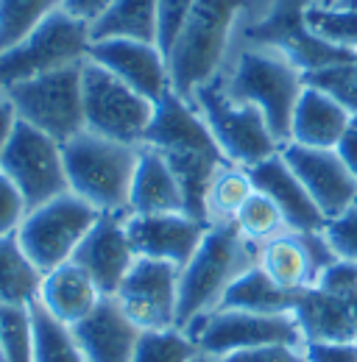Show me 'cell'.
Masks as SVG:
<instances>
[{
    "mask_svg": "<svg viewBox=\"0 0 357 362\" xmlns=\"http://www.w3.org/2000/svg\"><path fill=\"white\" fill-rule=\"evenodd\" d=\"M142 145L154 148L174 170L184 192L187 215H193L201 223H210L207 218L210 184L223 165H229V159L223 156L193 100L181 98L174 90L165 92L154 106V120L145 132Z\"/></svg>",
    "mask_w": 357,
    "mask_h": 362,
    "instance_id": "1",
    "label": "cell"
},
{
    "mask_svg": "<svg viewBox=\"0 0 357 362\" xmlns=\"http://www.w3.org/2000/svg\"><path fill=\"white\" fill-rule=\"evenodd\" d=\"M246 170L254 181V189H260L279 206L288 231H321L327 226V218L315 206L305 184L296 179L290 165L282 159V153H273Z\"/></svg>",
    "mask_w": 357,
    "mask_h": 362,
    "instance_id": "20",
    "label": "cell"
},
{
    "mask_svg": "<svg viewBox=\"0 0 357 362\" xmlns=\"http://www.w3.org/2000/svg\"><path fill=\"white\" fill-rule=\"evenodd\" d=\"M81 95L87 132L123 145H142L154 120V100L142 98L89 59L81 64Z\"/></svg>",
    "mask_w": 357,
    "mask_h": 362,
    "instance_id": "9",
    "label": "cell"
},
{
    "mask_svg": "<svg viewBox=\"0 0 357 362\" xmlns=\"http://www.w3.org/2000/svg\"><path fill=\"white\" fill-rule=\"evenodd\" d=\"M115 298L142 332L171 329L176 326L178 310V268L171 262L137 257Z\"/></svg>",
    "mask_w": 357,
    "mask_h": 362,
    "instance_id": "14",
    "label": "cell"
},
{
    "mask_svg": "<svg viewBox=\"0 0 357 362\" xmlns=\"http://www.w3.org/2000/svg\"><path fill=\"white\" fill-rule=\"evenodd\" d=\"M101 298H103V293L98 290L92 276L70 259L42 276L37 304L47 315L62 320L64 326H76L98 307Z\"/></svg>",
    "mask_w": 357,
    "mask_h": 362,
    "instance_id": "22",
    "label": "cell"
},
{
    "mask_svg": "<svg viewBox=\"0 0 357 362\" xmlns=\"http://www.w3.org/2000/svg\"><path fill=\"white\" fill-rule=\"evenodd\" d=\"M251 192H254V181H251L246 168L232 165V162L223 165L221 170L215 173V179L210 184V195H207V218H210V223L234 221V215L251 198Z\"/></svg>",
    "mask_w": 357,
    "mask_h": 362,
    "instance_id": "29",
    "label": "cell"
},
{
    "mask_svg": "<svg viewBox=\"0 0 357 362\" xmlns=\"http://www.w3.org/2000/svg\"><path fill=\"white\" fill-rule=\"evenodd\" d=\"M196 357H198L196 340L184 329L171 326V329L142 332L132 362H196Z\"/></svg>",
    "mask_w": 357,
    "mask_h": 362,
    "instance_id": "32",
    "label": "cell"
},
{
    "mask_svg": "<svg viewBox=\"0 0 357 362\" xmlns=\"http://www.w3.org/2000/svg\"><path fill=\"white\" fill-rule=\"evenodd\" d=\"M324 234H327L332 251L338 254V259L357 262V204H352L344 215L327 221Z\"/></svg>",
    "mask_w": 357,
    "mask_h": 362,
    "instance_id": "36",
    "label": "cell"
},
{
    "mask_svg": "<svg viewBox=\"0 0 357 362\" xmlns=\"http://www.w3.org/2000/svg\"><path fill=\"white\" fill-rule=\"evenodd\" d=\"M196 362H305V354L296 346H263V349L229 351L221 357H201L198 354Z\"/></svg>",
    "mask_w": 357,
    "mask_h": 362,
    "instance_id": "40",
    "label": "cell"
},
{
    "mask_svg": "<svg viewBox=\"0 0 357 362\" xmlns=\"http://www.w3.org/2000/svg\"><path fill=\"white\" fill-rule=\"evenodd\" d=\"M0 95H3V92H0Z\"/></svg>",
    "mask_w": 357,
    "mask_h": 362,
    "instance_id": "48",
    "label": "cell"
},
{
    "mask_svg": "<svg viewBox=\"0 0 357 362\" xmlns=\"http://www.w3.org/2000/svg\"><path fill=\"white\" fill-rule=\"evenodd\" d=\"M70 329L87 362H132L142 334L115 296H103L98 307Z\"/></svg>",
    "mask_w": 357,
    "mask_h": 362,
    "instance_id": "19",
    "label": "cell"
},
{
    "mask_svg": "<svg viewBox=\"0 0 357 362\" xmlns=\"http://www.w3.org/2000/svg\"><path fill=\"white\" fill-rule=\"evenodd\" d=\"M243 6L246 0H196L168 53L171 90L176 95L190 100L204 81L218 76L229 28Z\"/></svg>",
    "mask_w": 357,
    "mask_h": 362,
    "instance_id": "4",
    "label": "cell"
},
{
    "mask_svg": "<svg viewBox=\"0 0 357 362\" xmlns=\"http://www.w3.org/2000/svg\"><path fill=\"white\" fill-rule=\"evenodd\" d=\"M73 262L92 276V281L103 296H115L126 273L137 262V251L126 228V215L118 212L101 215L95 226L87 231V237L81 240V245L76 248Z\"/></svg>",
    "mask_w": 357,
    "mask_h": 362,
    "instance_id": "17",
    "label": "cell"
},
{
    "mask_svg": "<svg viewBox=\"0 0 357 362\" xmlns=\"http://www.w3.org/2000/svg\"><path fill=\"white\" fill-rule=\"evenodd\" d=\"M89 45V23L56 8L23 42L0 53V92L11 84L87 62Z\"/></svg>",
    "mask_w": 357,
    "mask_h": 362,
    "instance_id": "6",
    "label": "cell"
},
{
    "mask_svg": "<svg viewBox=\"0 0 357 362\" xmlns=\"http://www.w3.org/2000/svg\"><path fill=\"white\" fill-rule=\"evenodd\" d=\"M201 357H221L229 351L263 349V346H296L305 349V334L296 315H260L246 310H212L184 329Z\"/></svg>",
    "mask_w": 357,
    "mask_h": 362,
    "instance_id": "11",
    "label": "cell"
},
{
    "mask_svg": "<svg viewBox=\"0 0 357 362\" xmlns=\"http://www.w3.org/2000/svg\"><path fill=\"white\" fill-rule=\"evenodd\" d=\"M162 212H187L184 192L168 162L154 148L140 145L132 189H129V215H162Z\"/></svg>",
    "mask_w": 357,
    "mask_h": 362,
    "instance_id": "23",
    "label": "cell"
},
{
    "mask_svg": "<svg viewBox=\"0 0 357 362\" xmlns=\"http://www.w3.org/2000/svg\"><path fill=\"white\" fill-rule=\"evenodd\" d=\"M335 151H338V156L344 159V165L349 168V173L357 179V117H355V123L346 129V134L341 136V142L335 145Z\"/></svg>",
    "mask_w": 357,
    "mask_h": 362,
    "instance_id": "43",
    "label": "cell"
},
{
    "mask_svg": "<svg viewBox=\"0 0 357 362\" xmlns=\"http://www.w3.org/2000/svg\"><path fill=\"white\" fill-rule=\"evenodd\" d=\"M352 123H355V115L344 103H338L332 95H327L318 87L305 84L293 109L288 142L307 145V148H335Z\"/></svg>",
    "mask_w": 357,
    "mask_h": 362,
    "instance_id": "21",
    "label": "cell"
},
{
    "mask_svg": "<svg viewBox=\"0 0 357 362\" xmlns=\"http://www.w3.org/2000/svg\"><path fill=\"white\" fill-rule=\"evenodd\" d=\"M257 265L266 271V276L273 284H279L282 290H290V293H302V290L312 287V281H315L307 248L296 231H282L279 237L260 245Z\"/></svg>",
    "mask_w": 357,
    "mask_h": 362,
    "instance_id": "25",
    "label": "cell"
},
{
    "mask_svg": "<svg viewBox=\"0 0 357 362\" xmlns=\"http://www.w3.org/2000/svg\"><path fill=\"white\" fill-rule=\"evenodd\" d=\"M196 0H159V20H157V45L168 56L176 42L178 31L190 14Z\"/></svg>",
    "mask_w": 357,
    "mask_h": 362,
    "instance_id": "37",
    "label": "cell"
},
{
    "mask_svg": "<svg viewBox=\"0 0 357 362\" xmlns=\"http://www.w3.org/2000/svg\"><path fill=\"white\" fill-rule=\"evenodd\" d=\"M0 362H6V360H3V346H0Z\"/></svg>",
    "mask_w": 357,
    "mask_h": 362,
    "instance_id": "47",
    "label": "cell"
},
{
    "mask_svg": "<svg viewBox=\"0 0 357 362\" xmlns=\"http://www.w3.org/2000/svg\"><path fill=\"white\" fill-rule=\"evenodd\" d=\"M302 293L282 290L266 276L260 265H251L243 271L223 293V310H246V313H260V315H293Z\"/></svg>",
    "mask_w": 357,
    "mask_h": 362,
    "instance_id": "24",
    "label": "cell"
},
{
    "mask_svg": "<svg viewBox=\"0 0 357 362\" xmlns=\"http://www.w3.org/2000/svg\"><path fill=\"white\" fill-rule=\"evenodd\" d=\"M14 126H17V112L6 100V95H0V156H3L6 145H8V136L14 132Z\"/></svg>",
    "mask_w": 357,
    "mask_h": 362,
    "instance_id": "44",
    "label": "cell"
},
{
    "mask_svg": "<svg viewBox=\"0 0 357 362\" xmlns=\"http://www.w3.org/2000/svg\"><path fill=\"white\" fill-rule=\"evenodd\" d=\"M335 6H344V8H355V11H357V0H338Z\"/></svg>",
    "mask_w": 357,
    "mask_h": 362,
    "instance_id": "45",
    "label": "cell"
},
{
    "mask_svg": "<svg viewBox=\"0 0 357 362\" xmlns=\"http://www.w3.org/2000/svg\"><path fill=\"white\" fill-rule=\"evenodd\" d=\"M31 323H34V360L37 362H87L73 337V329L47 315L37 301L31 304Z\"/></svg>",
    "mask_w": 357,
    "mask_h": 362,
    "instance_id": "28",
    "label": "cell"
},
{
    "mask_svg": "<svg viewBox=\"0 0 357 362\" xmlns=\"http://www.w3.org/2000/svg\"><path fill=\"white\" fill-rule=\"evenodd\" d=\"M0 346L6 362H37L31 307L0 304Z\"/></svg>",
    "mask_w": 357,
    "mask_h": 362,
    "instance_id": "33",
    "label": "cell"
},
{
    "mask_svg": "<svg viewBox=\"0 0 357 362\" xmlns=\"http://www.w3.org/2000/svg\"><path fill=\"white\" fill-rule=\"evenodd\" d=\"M81 64H70V67L45 73V76L11 84L8 90H3L6 100L17 112V120L40 129L62 145L76 134L87 132L84 95H81Z\"/></svg>",
    "mask_w": 357,
    "mask_h": 362,
    "instance_id": "7",
    "label": "cell"
},
{
    "mask_svg": "<svg viewBox=\"0 0 357 362\" xmlns=\"http://www.w3.org/2000/svg\"><path fill=\"white\" fill-rule=\"evenodd\" d=\"M305 362H357V340H307Z\"/></svg>",
    "mask_w": 357,
    "mask_h": 362,
    "instance_id": "41",
    "label": "cell"
},
{
    "mask_svg": "<svg viewBox=\"0 0 357 362\" xmlns=\"http://www.w3.org/2000/svg\"><path fill=\"white\" fill-rule=\"evenodd\" d=\"M56 6L59 0H0V53L23 42Z\"/></svg>",
    "mask_w": 357,
    "mask_h": 362,
    "instance_id": "31",
    "label": "cell"
},
{
    "mask_svg": "<svg viewBox=\"0 0 357 362\" xmlns=\"http://www.w3.org/2000/svg\"><path fill=\"white\" fill-rule=\"evenodd\" d=\"M226 90L232 98L257 106L282 145L290 139L293 109L305 90V73L293 62L271 53H243L226 78Z\"/></svg>",
    "mask_w": 357,
    "mask_h": 362,
    "instance_id": "8",
    "label": "cell"
},
{
    "mask_svg": "<svg viewBox=\"0 0 357 362\" xmlns=\"http://www.w3.org/2000/svg\"><path fill=\"white\" fill-rule=\"evenodd\" d=\"M109 3H112V0H59V8L67 11V14L76 17V20L95 23V20L106 11Z\"/></svg>",
    "mask_w": 357,
    "mask_h": 362,
    "instance_id": "42",
    "label": "cell"
},
{
    "mask_svg": "<svg viewBox=\"0 0 357 362\" xmlns=\"http://www.w3.org/2000/svg\"><path fill=\"white\" fill-rule=\"evenodd\" d=\"M42 276L20 245L17 234L0 237V304L31 307L40 298Z\"/></svg>",
    "mask_w": 357,
    "mask_h": 362,
    "instance_id": "27",
    "label": "cell"
},
{
    "mask_svg": "<svg viewBox=\"0 0 357 362\" xmlns=\"http://www.w3.org/2000/svg\"><path fill=\"white\" fill-rule=\"evenodd\" d=\"M321 293L335 296V298H352L357 296V262L349 259H335L327 271L315 279V284Z\"/></svg>",
    "mask_w": 357,
    "mask_h": 362,
    "instance_id": "39",
    "label": "cell"
},
{
    "mask_svg": "<svg viewBox=\"0 0 357 362\" xmlns=\"http://www.w3.org/2000/svg\"><path fill=\"white\" fill-rule=\"evenodd\" d=\"M251 265H257V248L240 237L234 223H210L198 251L178 271V329H187L198 317L218 310L229 284Z\"/></svg>",
    "mask_w": 357,
    "mask_h": 362,
    "instance_id": "2",
    "label": "cell"
},
{
    "mask_svg": "<svg viewBox=\"0 0 357 362\" xmlns=\"http://www.w3.org/2000/svg\"><path fill=\"white\" fill-rule=\"evenodd\" d=\"M28 215V204L23 198V192L14 187V181L0 170V237L6 234H17V228L23 226Z\"/></svg>",
    "mask_w": 357,
    "mask_h": 362,
    "instance_id": "38",
    "label": "cell"
},
{
    "mask_svg": "<svg viewBox=\"0 0 357 362\" xmlns=\"http://www.w3.org/2000/svg\"><path fill=\"white\" fill-rule=\"evenodd\" d=\"M279 153L290 165L296 179L305 184L327 221L344 215L352 204H357V179L349 173L335 148H307L285 142Z\"/></svg>",
    "mask_w": 357,
    "mask_h": 362,
    "instance_id": "15",
    "label": "cell"
},
{
    "mask_svg": "<svg viewBox=\"0 0 357 362\" xmlns=\"http://www.w3.org/2000/svg\"><path fill=\"white\" fill-rule=\"evenodd\" d=\"M89 62L101 64L112 76H118L126 87L140 92L148 100H159L171 92V73L168 56L159 50L157 42L142 40H101L92 42L87 53Z\"/></svg>",
    "mask_w": 357,
    "mask_h": 362,
    "instance_id": "16",
    "label": "cell"
},
{
    "mask_svg": "<svg viewBox=\"0 0 357 362\" xmlns=\"http://www.w3.org/2000/svg\"><path fill=\"white\" fill-rule=\"evenodd\" d=\"M126 228L137 257L171 262L181 271L190 262V257L198 251L210 223H201L187 212H162V215H126Z\"/></svg>",
    "mask_w": 357,
    "mask_h": 362,
    "instance_id": "18",
    "label": "cell"
},
{
    "mask_svg": "<svg viewBox=\"0 0 357 362\" xmlns=\"http://www.w3.org/2000/svg\"><path fill=\"white\" fill-rule=\"evenodd\" d=\"M193 106L210 126L218 148L232 165L240 168H254L268 156L279 153L282 142L268 129L266 117L257 106L243 103L232 98L226 90V78L221 73L210 81H204L193 92Z\"/></svg>",
    "mask_w": 357,
    "mask_h": 362,
    "instance_id": "5",
    "label": "cell"
},
{
    "mask_svg": "<svg viewBox=\"0 0 357 362\" xmlns=\"http://www.w3.org/2000/svg\"><path fill=\"white\" fill-rule=\"evenodd\" d=\"M305 84L332 95L338 103H344L357 117V56L352 62H344V64H332V67L305 73Z\"/></svg>",
    "mask_w": 357,
    "mask_h": 362,
    "instance_id": "35",
    "label": "cell"
},
{
    "mask_svg": "<svg viewBox=\"0 0 357 362\" xmlns=\"http://www.w3.org/2000/svg\"><path fill=\"white\" fill-rule=\"evenodd\" d=\"M0 170L23 192L28 209L62 192H70L62 142H56L53 136H47L23 120H17L14 132L8 136V145L0 156Z\"/></svg>",
    "mask_w": 357,
    "mask_h": 362,
    "instance_id": "12",
    "label": "cell"
},
{
    "mask_svg": "<svg viewBox=\"0 0 357 362\" xmlns=\"http://www.w3.org/2000/svg\"><path fill=\"white\" fill-rule=\"evenodd\" d=\"M101 212L89 206L84 198L73 192H62L40 206L28 209L23 226L17 228L20 245L31 257V262L42 273L53 271L73 259L76 248L95 226Z\"/></svg>",
    "mask_w": 357,
    "mask_h": 362,
    "instance_id": "10",
    "label": "cell"
},
{
    "mask_svg": "<svg viewBox=\"0 0 357 362\" xmlns=\"http://www.w3.org/2000/svg\"><path fill=\"white\" fill-rule=\"evenodd\" d=\"M310 31L335 47L357 53V11L344 6H310L307 8Z\"/></svg>",
    "mask_w": 357,
    "mask_h": 362,
    "instance_id": "34",
    "label": "cell"
},
{
    "mask_svg": "<svg viewBox=\"0 0 357 362\" xmlns=\"http://www.w3.org/2000/svg\"><path fill=\"white\" fill-rule=\"evenodd\" d=\"M67 189L84 198L101 215H129V189L140 148L92 132H81L62 145Z\"/></svg>",
    "mask_w": 357,
    "mask_h": 362,
    "instance_id": "3",
    "label": "cell"
},
{
    "mask_svg": "<svg viewBox=\"0 0 357 362\" xmlns=\"http://www.w3.org/2000/svg\"><path fill=\"white\" fill-rule=\"evenodd\" d=\"M307 8L310 0H273V8L268 11L266 20L246 28V40L282 50V56L293 62L302 73L352 62L357 53L329 45L312 34L307 25Z\"/></svg>",
    "mask_w": 357,
    "mask_h": 362,
    "instance_id": "13",
    "label": "cell"
},
{
    "mask_svg": "<svg viewBox=\"0 0 357 362\" xmlns=\"http://www.w3.org/2000/svg\"><path fill=\"white\" fill-rule=\"evenodd\" d=\"M232 223L240 231V237L249 240L254 248L266 245L268 240H273V237H279L282 231H288L279 206H276L268 195H263L260 189L251 192V198L240 206V212L234 215Z\"/></svg>",
    "mask_w": 357,
    "mask_h": 362,
    "instance_id": "30",
    "label": "cell"
},
{
    "mask_svg": "<svg viewBox=\"0 0 357 362\" xmlns=\"http://www.w3.org/2000/svg\"><path fill=\"white\" fill-rule=\"evenodd\" d=\"M335 3H338V0H324L321 6H335Z\"/></svg>",
    "mask_w": 357,
    "mask_h": 362,
    "instance_id": "46",
    "label": "cell"
},
{
    "mask_svg": "<svg viewBox=\"0 0 357 362\" xmlns=\"http://www.w3.org/2000/svg\"><path fill=\"white\" fill-rule=\"evenodd\" d=\"M159 0H112L106 11L89 23V40H142L157 42Z\"/></svg>",
    "mask_w": 357,
    "mask_h": 362,
    "instance_id": "26",
    "label": "cell"
}]
</instances>
